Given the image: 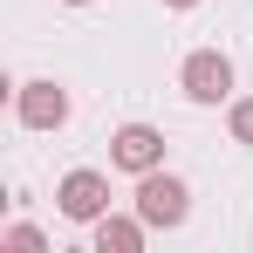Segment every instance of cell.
I'll use <instances>...</instances> for the list:
<instances>
[{
    "mask_svg": "<svg viewBox=\"0 0 253 253\" xmlns=\"http://www.w3.org/2000/svg\"><path fill=\"white\" fill-rule=\"evenodd\" d=\"M130 206H137V219H144L151 233H178V226L192 219V185H185L178 171L158 165V171L137 178V199H130Z\"/></svg>",
    "mask_w": 253,
    "mask_h": 253,
    "instance_id": "obj_1",
    "label": "cell"
},
{
    "mask_svg": "<svg viewBox=\"0 0 253 253\" xmlns=\"http://www.w3.org/2000/svg\"><path fill=\"white\" fill-rule=\"evenodd\" d=\"M178 89H185V103H233V55L226 48H192L185 62H178Z\"/></svg>",
    "mask_w": 253,
    "mask_h": 253,
    "instance_id": "obj_2",
    "label": "cell"
},
{
    "mask_svg": "<svg viewBox=\"0 0 253 253\" xmlns=\"http://www.w3.org/2000/svg\"><path fill=\"white\" fill-rule=\"evenodd\" d=\"M55 212H62L69 226H96V219L110 212V171H96V165L69 171V178L55 185Z\"/></svg>",
    "mask_w": 253,
    "mask_h": 253,
    "instance_id": "obj_3",
    "label": "cell"
},
{
    "mask_svg": "<svg viewBox=\"0 0 253 253\" xmlns=\"http://www.w3.org/2000/svg\"><path fill=\"white\" fill-rule=\"evenodd\" d=\"M69 89L55 83V76H28V83L14 89V117H21V130H62L69 124Z\"/></svg>",
    "mask_w": 253,
    "mask_h": 253,
    "instance_id": "obj_4",
    "label": "cell"
},
{
    "mask_svg": "<svg viewBox=\"0 0 253 253\" xmlns=\"http://www.w3.org/2000/svg\"><path fill=\"white\" fill-rule=\"evenodd\" d=\"M110 165L130 171V178L158 171V165H165V130H158V124H117V130H110Z\"/></svg>",
    "mask_w": 253,
    "mask_h": 253,
    "instance_id": "obj_5",
    "label": "cell"
},
{
    "mask_svg": "<svg viewBox=\"0 0 253 253\" xmlns=\"http://www.w3.org/2000/svg\"><path fill=\"white\" fill-rule=\"evenodd\" d=\"M89 233H96V253H144V233H151V226H144L137 206H130V212H103Z\"/></svg>",
    "mask_w": 253,
    "mask_h": 253,
    "instance_id": "obj_6",
    "label": "cell"
},
{
    "mask_svg": "<svg viewBox=\"0 0 253 253\" xmlns=\"http://www.w3.org/2000/svg\"><path fill=\"white\" fill-rule=\"evenodd\" d=\"M0 253H48V233L28 226V219H14V226L0 233Z\"/></svg>",
    "mask_w": 253,
    "mask_h": 253,
    "instance_id": "obj_7",
    "label": "cell"
},
{
    "mask_svg": "<svg viewBox=\"0 0 253 253\" xmlns=\"http://www.w3.org/2000/svg\"><path fill=\"white\" fill-rule=\"evenodd\" d=\"M226 130H233V144H253V96H233V110H226Z\"/></svg>",
    "mask_w": 253,
    "mask_h": 253,
    "instance_id": "obj_8",
    "label": "cell"
},
{
    "mask_svg": "<svg viewBox=\"0 0 253 253\" xmlns=\"http://www.w3.org/2000/svg\"><path fill=\"white\" fill-rule=\"evenodd\" d=\"M165 7H171V14H192V7H199V0H165Z\"/></svg>",
    "mask_w": 253,
    "mask_h": 253,
    "instance_id": "obj_9",
    "label": "cell"
},
{
    "mask_svg": "<svg viewBox=\"0 0 253 253\" xmlns=\"http://www.w3.org/2000/svg\"><path fill=\"white\" fill-rule=\"evenodd\" d=\"M62 7H96V0H62Z\"/></svg>",
    "mask_w": 253,
    "mask_h": 253,
    "instance_id": "obj_10",
    "label": "cell"
}]
</instances>
